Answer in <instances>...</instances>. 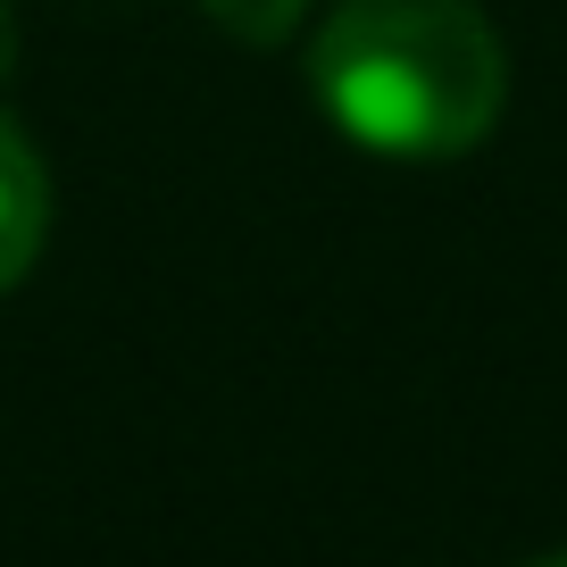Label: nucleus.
<instances>
[{"instance_id":"4","label":"nucleus","mask_w":567,"mask_h":567,"mask_svg":"<svg viewBox=\"0 0 567 567\" xmlns=\"http://www.w3.org/2000/svg\"><path fill=\"white\" fill-rule=\"evenodd\" d=\"M9 68H18V18H9V0H0V84H9Z\"/></svg>"},{"instance_id":"2","label":"nucleus","mask_w":567,"mask_h":567,"mask_svg":"<svg viewBox=\"0 0 567 567\" xmlns=\"http://www.w3.org/2000/svg\"><path fill=\"white\" fill-rule=\"evenodd\" d=\"M42 234H51V176L34 142L0 117V292L25 284V267L42 259Z\"/></svg>"},{"instance_id":"3","label":"nucleus","mask_w":567,"mask_h":567,"mask_svg":"<svg viewBox=\"0 0 567 567\" xmlns=\"http://www.w3.org/2000/svg\"><path fill=\"white\" fill-rule=\"evenodd\" d=\"M217 18V34L250 42V51H276V42H292V25L309 18V0H200Z\"/></svg>"},{"instance_id":"1","label":"nucleus","mask_w":567,"mask_h":567,"mask_svg":"<svg viewBox=\"0 0 567 567\" xmlns=\"http://www.w3.org/2000/svg\"><path fill=\"white\" fill-rule=\"evenodd\" d=\"M318 109L384 159H460L501 125L509 51L476 0H342L309 42Z\"/></svg>"},{"instance_id":"5","label":"nucleus","mask_w":567,"mask_h":567,"mask_svg":"<svg viewBox=\"0 0 567 567\" xmlns=\"http://www.w3.org/2000/svg\"><path fill=\"white\" fill-rule=\"evenodd\" d=\"M534 567H567V550H550V559H534Z\"/></svg>"}]
</instances>
